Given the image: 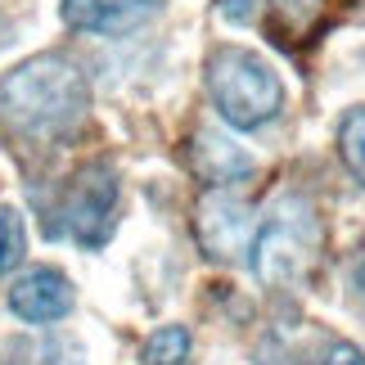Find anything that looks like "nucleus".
I'll return each mask as SVG.
<instances>
[{
	"instance_id": "f257e3e1",
	"label": "nucleus",
	"mask_w": 365,
	"mask_h": 365,
	"mask_svg": "<svg viewBox=\"0 0 365 365\" xmlns=\"http://www.w3.org/2000/svg\"><path fill=\"white\" fill-rule=\"evenodd\" d=\"M86 77L63 54H36L0 81V113L27 135H59L86 113Z\"/></svg>"
},
{
	"instance_id": "f03ea898",
	"label": "nucleus",
	"mask_w": 365,
	"mask_h": 365,
	"mask_svg": "<svg viewBox=\"0 0 365 365\" xmlns=\"http://www.w3.org/2000/svg\"><path fill=\"white\" fill-rule=\"evenodd\" d=\"M207 95H212L217 113L230 126H240V131H252V126L271 122L279 113V100H284L271 63L262 54L235 50V46L217 50L207 59Z\"/></svg>"
},
{
	"instance_id": "7ed1b4c3",
	"label": "nucleus",
	"mask_w": 365,
	"mask_h": 365,
	"mask_svg": "<svg viewBox=\"0 0 365 365\" xmlns=\"http://www.w3.org/2000/svg\"><path fill=\"white\" fill-rule=\"evenodd\" d=\"M316 248H320L316 212L289 194V199H279L271 207V221L262 226L257 244H252V271H257L262 284H275V289L298 284L312 271Z\"/></svg>"
},
{
	"instance_id": "20e7f679",
	"label": "nucleus",
	"mask_w": 365,
	"mask_h": 365,
	"mask_svg": "<svg viewBox=\"0 0 365 365\" xmlns=\"http://www.w3.org/2000/svg\"><path fill=\"white\" fill-rule=\"evenodd\" d=\"M118 221V176L108 163L81 167L63 199V226L81 248H100Z\"/></svg>"
},
{
	"instance_id": "39448f33",
	"label": "nucleus",
	"mask_w": 365,
	"mask_h": 365,
	"mask_svg": "<svg viewBox=\"0 0 365 365\" xmlns=\"http://www.w3.org/2000/svg\"><path fill=\"white\" fill-rule=\"evenodd\" d=\"M194 230H199L203 252L217 257V262L248 257L252 244H257V217H252V203L240 199V194H226V190H212L199 203Z\"/></svg>"
},
{
	"instance_id": "423d86ee",
	"label": "nucleus",
	"mask_w": 365,
	"mask_h": 365,
	"mask_svg": "<svg viewBox=\"0 0 365 365\" xmlns=\"http://www.w3.org/2000/svg\"><path fill=\"white\" fill-rule=\"evenodd\" d=\"M9 312L27 325H54L73 312V284L54 266H32L9 284Z\"/></svg>"
},
{
	"instance_id": "0eeeda50",
	"label": "nucleus",
	"mask_w": 365,
	"mask_h": 365,
	"mask_svg": "<svg viewBox=\"0 0 365 365\" xmlns=\"http://www.w3.org/2000/svg\"><path fill=\"white\" fill-rule=\"evenodd\" d=\"M163 0H63V23L77 32H95V36H122L135 32L140 23H149L158 14Z\"/></svg>"
},
{
	"instance_id": "6e6552de",
	"label": "nucleus",
	"mask_w": 365,
	"mask_h": 365,
	"mask_svg": "<svg viewBox=\"0 0 365 365\" xmlns=\"http://www.w3.org/2000/svg\"><path fill=\"white\" fill-rule=\"evenodd\" d=\"M190 167L199 172L203 185H212V190H226V185H235V180L252 176V158L235 145V140L217 135V131H199V135H194Z\"/></svg>"
},
{
	"instance_id": "1a4fd4ad",
	"label": "nucleus",
	"mask_w": 365,
	"mask_h": 365,
	"mask_svg": "<svg viewBox=\"0 0 365 365\" xmlns=\"http://www.w3.org/2000/svg\"><path fill=\"white\" fill-rule=\"evenodd\" d=\"M325 5H329V0H271L266 32H271L275 46L302 50V46H312V41H316L320 23H325Z\"/></svg>"
},
{
	"instance_id": "9d476101",
	"label": "nucleus",
	"mask_w": 365,
	"mask_h": 365,
	"mask_svg": "<svg viewBox=\"0 0 365 365\" xmlns=\"http://www.w3.org/2000/svg\"><path fill=\"white\" fill-rule=\"evenodd\" d=\"M9 365H86V356H81L77 339L50 334V339H36V343H19Z\"/></svg>"
},
{
	"instance_id": "9b49d317",
	"label": "nucleus",
	"mask_w": 365,
	"mask_h": 365,
	"mask_svg": "<svg viewBox=\"0 0 365 365\" xmlns=\"http://www.w3.org/2000/svg\"><path fill=\"white\" fill-rule=\"evenodd\" d=\"M145 365H190V329L185 325H163L145 339Z\"/></svg>"
},
{
	"instance_id": "f8f14e48",
	"label": "nucleus",
	"mask_w": 365,
	"mask_h": 365,
	"mask_svg": "<svg viewBox=\"0 0 365 365\" xmlns=\"http://www.w3.org/2000/svg\"><path fill=\"white\" fill-rule=\"evenodd\" d=\"M339 153L361 185H365V108H352L347 122L339 126Z\"/></svg>"
},
{
	"instance_id": "ddd939ff",
	"label": "nucleus",
	"mask_w": 365,
	"mask_h": 365,
	"mask_svg": "<svg viewBox=\"0 0 365 365\" xmlns=\"http://www.w3.org/2000/svg\"><path fill=\"white\" fill-rule=\"evenodd\" d=\"M27 252V230H23V217L14 207H0V275L14 271Z\"/></svg>"
},
{
	"instance_id": "4468645a",
	"label": "nucleus",
	"mask_w": 365,
	"mask_h": 365,
	"mask_svg": "<svg viewBox=\"0 0 365 365\" xmlns=\"http://www.w3.org/2000/svg\"><path fill=\"white\" fill-rule=\"evenodd\" d=\"M320 365H365V356H361V347H352V343H334Z\"/></svg>"
},
{
	"instance_id": "2eb2a0df",
	"label": "nucleus",
	"mask_w": 365,
	"mask_h": 365,
	"mask_svg": "<svg viewBox=\"0 0 365 365\" xmlns=\"http://www.w3.org/2000/svg\"><path fill=\"white\" fill-rule=\"evenodd\" d=\"M356 289L365 293V257H361V266H356Z\"/></svg>"
}]
</instances>
